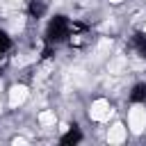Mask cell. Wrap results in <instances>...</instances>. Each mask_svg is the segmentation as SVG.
<instances>
[{"label": "cell", "mask_w": 146, "mask_h": 146, "mask_svg": "<svg viewBox=\"0 0 146 146\" xmlns=\"http://www.w3.org/2000/svg\"><path fill=\"white\" fill-rule=\"evenodd\" d=\"M87 114H89L91 121H96V123H105V121H110V119L114 116V107L110 105L107 98H96V100H91Z\"/></svg>", "instance_id": "6da1fadb"}, {"label": "cell", "mask_w": 146, "mask_h": 146, "mask_svg": "<svg viewBox=\"0 0 146 146\" xmlns=\"http://www.w3.org/2000/svg\"><path fill=\"white\" fill-rule=\"evenodd\" d=\"M27 141H30L27 137H14V139H11V144H16V146H18V144H27Z\"/></svg>", "instance_id": "ba28073f"}, {"label": "cell", "mask_w": 146, "mask_h": 146, "mask_svg": "<svg viewBox=\"0 0 146 146\" xmlns=\"http://www.w3.org/2000/svg\"><path fill=\"white\" fill-rule=\"evenodd\" d=\"M59 132H62V135L68 132V123H59Z\"/></svg>", "instance_id": "9c48e42d"}, {"label": "cell", "mask_w": 146, "mask_h": 146, "mask_svg": "<svg viewBox=\"0 0 146 146\" xmlns=\"http://www.w3.org/2000/svg\"><path fill=\"white\" fill-rule=\"evenodd\" d=\"M2 112H5V107H2V103H0V114H2Z\"/></svg>", "instance_id": "4fadbf2b"}, {"label": "cell", "mask_w": 146, "mask_h": 146, "mask_svg": "<svg viewBox=\"0 0 146 146\" xmlns=\"http://www.w3.org/2000/svg\"><path fill=\"white\" fill-rule=\"evenodd\" d=\"M112 48H114V39H112V36H100V39H98V43H96V48H94V55H96L98 59L110 57Z\"/></svg>", "instance_id": "8992f818"}, {"label": "cell", "mask_w": 146, "mask_h": 146, "mask_svg": "<svg viewBox=\"0 0 146 146\" xmlns=\"http://www.w3.org/2000/svg\"><path fill=\"white\" fill-rule=\"evenodd\" d=\"M128 68H130V59L125 55H114L107 59V73L110 75H123V73H128Z\"/></svg>", "instance_id": "5b68a950"}, {"label": "cell", "mask_w": 146, "mask_h": 146, "mask_svg": "<svg viewBox=\"0 0 146 146\" xmlns=\"http://www.w3.org/2000/svg\"><path fill=\"white\" fill-rule=\"evenodd\" d=\"M36 123H39L41 128H55V123H57L55 110H41V112L36 114Z\"/></svg>", "instance_id": "52a82bcc"}, {"label": "cell", "mask_w": 146, "mask_h": 146, "mask_svg": "<svg viewBox=\"0 0 146 146\" xmlns=\"http://www.w3.org/2000/svg\"><path fill=\"white\" fill-rule=\"evenodd\" d=\"M125 139H128V128H125L121 121H114V123L107 128L105 141H107V144H123Z\"/></svg>", "instance_id": "277c9868"}, {"label": "cell", "mask_w": 146, "mask_h": 146, "mask_svg": "<svg viewBox=\"0 0 146 146\" xmlns=\"http://www.w3.org/2000/svg\"><path fill=\"white\" fill-rule=\"evenodd\" d=\"M7 2H11V5H21L23 0H7Z\"/></svg>", "instance_id": "8fae6325"}, {"label": "cell", "mask_w": 146, "mask_h": 146, "mask_svg": "<svg viewBox=\"0 0 146 146\" xmlns=\"http://www.w3.org/2000/svg\"><path fill=\"white\" fill-rule=\"evenodd\" d=\"M27 98H30V87L23 84V82L11 84L9 91H7V100H9V107H11V110H18Z\"/></svg>", "instance_id": "3957f363"}, {"label": "cell", "mask_w": 146, "mask_h": 146, "mask_svg": "<svg viewBox=\"0 0 146 146\" xmlns=\"http://www.w3.org/2000/svg\"><path fill=\"white\" fill-rule=\"evenodd\" d=\"M107 2H110V5H123L125 0H107Z\"/></svg>", "instance_id": "30bf717a"}, {"label": "cell", "mask_w": 146, "mask_h": 146, "mask_svg": "<svg viewBox=\"0 0 146 146\" xmlns=\"http://www.w3.org/2000/svg\"><path fill=\"white\" fill-rule=\"evenodd\" d=\"M128 130L132 135H141L146 132V105L137 103L128 110Z\"/></svg>", "instance_id": "7a4b0ae2"}, {"label": "cell", "mask_w": 146, "mask_h": 146, "mask_svg": "<svg viewBox=\"0 0 146 146\" xmlns=\"http://www.w3.org/2000/svg\"><path fill=\"white\" fill-rule=\"evenodd\" d=\"M141 30H144V34H146V21H144V25H141Z\"/></svg>", "instance_id": "7c38bea8"}]
</instances>
